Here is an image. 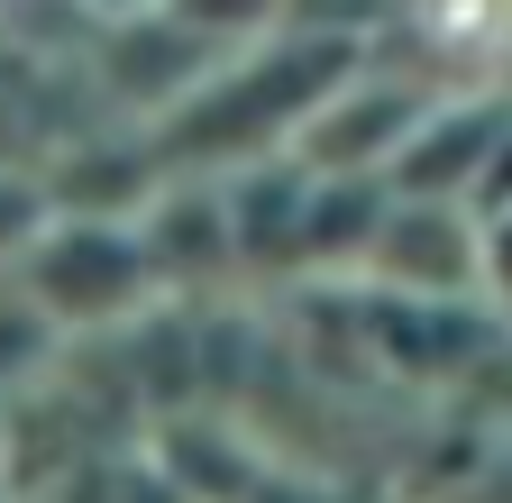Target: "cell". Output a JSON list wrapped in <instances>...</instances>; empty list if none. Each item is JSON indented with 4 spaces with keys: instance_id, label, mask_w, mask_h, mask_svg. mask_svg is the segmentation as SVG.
I'll return each mask as SVG.
<instances>
[{
    "instance_id": "cell-1",
    "label": "cell",
    "mask_w": 512,
    "mask_h": 503,
    "mask_svg": "<svg viewBox=\"0 0 512 503\" xmlns=\"http://www.w3.org/2000/svg\"><path fill=\"white\" fill-rule=\"evenodd\" d=\"M476 275H485L494 293H512V202H494L485 229H476Z\"/></svg>"
}]
</instances>
